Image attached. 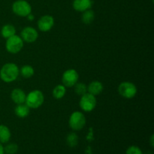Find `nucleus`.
<instances>
[{"label":"nucleus","instance_id":"4468645a","mask_svg":"<svg viewBox=\"0 0 154 154\" xmlns=\"http://www.w3.org/2000/svg\"><path fill=\"white\" fill-rule=\"evenodd\" d=\"M11 137L10 129L5 125H0V143L6 144L8 142Z\"/></svg>","mask_w":154,"mask_h":154},{"label":"nucleus","instance_id":"6ab92c4d","mask_svg":"<svg viewBox=\"0 0 154 154\" xmlns=\"http://www.w3.org/2000/svg\"><path fill=\"white\" fill-rule=\"evenodd\" d=\"M19 72L21 76L24 78H30L34 75L35 70L32 66L29 65H25L20 69H19Z\"/></svg>","mask_w":154,"mask_h":154},{"label":"nucleus","instance_id":"a211bd4d","mask_svg":"<svg viewBox=\"0 0 154 154\" xmlns=\"http://www.w3.org/2000/svg\"><path fill=\"white\" fill-rule=\"evenodd\" d=\"M66 93V89L63 84H59L56 86L53 90V96L56 99H61L65 96Z\"/></svg>","mask_w":154,"mask_h":154},{"label":"nucleus","instance_id":"1a4fd4ad","mask_svg":"<svg viewBox=\"0 0 154 154\" xmlns=\"http://www.w3.org/2000/svg\"><path fill=\"white\" fill-rule=\"evenodd\" d=\"M20 37L24 42L33 43L37 40L38 33L37 30L32 26H26L20 32Z\"/></svg>","mask_w":154,"mask_h":154},{"label":"nucleus","instance_id":"0eeeda50","mask_svg":"<svg viewBox=\"0 0 154 154\" xmlns=\"http://www.w3.org/2000/svg\"><path fill=\"white\" fill-rule=\"evenodd\" d=\"M96 96L90 93H87L81 96L79 105L81 110L85 112H90L95 109L96 106Z\"/></svg>","mask_w":154,"mask_h":154},{"label":"nucleus","instance_id":"f257e3e1","mask_svg":"<svg viewBox=\"0 0 154 154\" xmlns=\"http://www.w3.org/2000/svg\"><path fill=\"white\" fill-rule=\"evenodd\" d=\"M19 75V68L15 63H5L0 69V78L5 83L13 82L18 78Z\"/></svg>","mask_w":154,"mask_h":154},{"label":"nucleus","instance_id":"5701e85b","mask_svg":"<svg viewBox=\"0 0 154 154\" xmlns=\"http://www.w3.org/2000/svg\"><path fill=\"white\" fill-rule=\"evenodd\" d=\"M126 154H143L142 150L138 146L132 145L127 148L126 151Z\"/></svg>","mask_w":154,"mask_h":154},{"label":"nucleus","instance_id":"20e7f679","mask_svg":"<svg viewBox=\"0 0 154 154\" xmlns=\"http://www.w3.org/2000/svg\"><path fill=\"white\" fill-rule=\"evenodd\" d=\"M24 42L20 36L14 35L7 38L5 42L6 51L12 54H16L19 53L23 48Z\"/></svg>","mask_w":154,"mask_h":154},{"label":"nucleus","instance_id":"ddd939ff","mask_svg":"<svg viewBox=\"0 0 154 154\" xmlns=\"http://www.w3.org/2000/svg\"><path fill=\"white\" fill-rule=\"evenodd\" d=\"M103 89L104 87L102 82L99 81H93L87 87V93L96 96L102 93Z\"/></svg>","mask_w":154,"mask_h":154},{"label":"nucleus","instance_id":"7ed1b4c3","mask_svg":"<svg viewBox=\"0 0 154 154\" xmlns=\"http://www.w3.org/2000/svg\"><path fill=\"white\" fill-rule=\"evenodd\" d=\"M69 127L74 131L81 130L86 125V117L81 111H74L69 120Z\"/></svg>","mask_w":154,"mask_h":154},{"label":"nucleus","instance_id":"b1692460","mask_svg":"<svg viewBox=\"0 0 154 154\" xmlns=\"http://www.w3.org/2000/svg\"><path fill=\"white\" fill-rule=\"evenodd\" d=\"M150 144L152 147H154V135H152L150 138Z\"/></svg>","mask_w":154,"mask_h":154},{"label":"nucleus","instance_id":"dca6fc26","mask_svg":"<svg viewBox=\"0 0 154 154\" xmlns=\"http://www.w3.org/2000/svg\"><path fill=\"white\" fill-rule=\"evenodd\" d=\"M16 35V29L13 25L11 24H6L3 26L1 29V35L4 38H8L11 36Z\"/></svg>","mask_w":154,"mask_h":154},{"label":"nucleus","instance_id":"f8f14e48","mask_svg":"<svg viewBox=\"0 0 154 154\" xmlns=\"http://www.w3.org/2000/svg\"><path fill=\"white\" fill-rule=\"evenodd\" d=\"M26 97V94L25 92L20 88L14 89L11 93V100L17 105L25 103Z\"/></svg>","mask_w":154,"mask_h":154},{"label":"nucleus","instance_id":"f3484780","mask_svg":"<svg viewBox=\"0 0 154 154\" xmlns=\"http://www.w3.org/2000/svg\"><path fill=\"white\" fill-rule=\"evenodd\" d=\"M82 15H81V20H82V22L84 24H87V25L92 23L95 19L94 11L90 8L82 12Z\"/></svg>","mask_w":154,"mask_h":154},{"label":"nucleus","instance_id":"9b49d317","mask_svg":"<svg viewBox=\"0 0 154 154\" xmlns=\"http://www.w3.org/2000/svg\"><path fill=\"white\" fill-rule=\"evenodd\" d=\"M92 0H74L72 3L73 8L78 12H84L90 9L93 6Z\"/></svg>","mask_w":154,"mask_h":154},{"label":"nucleus","instance_id":"39448f33","mask_svg":"<svg viewBox=\"0 0 154 154\" xmlns=\"http://www.w3.org/2000/svg\"><path fill=\"white\" fill-rule=\"evenodd\" d=\"M12 11L17 16L26 17L32 13V7L26 0H17L12 4Z\"/></svg>","mask_w":154,"mask_h":154},{"label":"nucleus","instance_id":"423d86ee","mask_svg":"<svg viewBox=\"0 0 154 154\" xmlns=\"http://www.w3.org/2000/svg\"><path fill=\"white\" fill-rule=\"evenodd\" d=\"M137 87L132 82L124 81L118 87V93L122 97L125 99H132L137 94Z\"/></svg>","mask_w":154,"mask_h":154},{"label":"nucleus","instance_id":"4be33fe9","mask_svg":"<svg viewBox=\"0 0 154 154\" xmlns=\"http://www.w3.org/2000/svg\"><path fill=\"white\" fill-rule=\"evenodd\" d=\"M5 154H16L18 151V146L15 143H10L4 147Z\"/></svg>","mask_w":154,"mask_h":154},{"label":"nucleus","instance_id":"f03ea898","mask_svg":"<svg viewBox=\"0 0 154 154\" xmlns=\"http://www.w3.org/2000/svg\"><path fill=\"white\" fill-rule=\"evenodd\" d=\"M45 96L40 90H35L29 93L26 97L25 104L32 109H37L40 108L44 103Z\"/></svg>","mask_w":154,"mask_h":154},{"label":"nucleus","instance_id":"aec40b11","mask_svg":"<svg viewBox=\"0 0 154 154\" xmlns=\"http://www.w3.org/2000/svg\"><path fill=\"white\" fill-rule=\"evenodd\" d=\"M78 141H79V138L75 132H71L67 135V138H66V143L70 147H76L78 144Z\"/></svg>","mask_w":154,"mask_h":154},{"label":"nucleus","instance_id":"9d476101","mask_svg":"<svg viewBox=\"0 0 154 154\" xmlns=\"http://www.w3.org/2000/svg\"><path fill=\"white\" fill-rule=\"evenodd\" d=\"M38 28L42 32H48L54 25V19L51 15H44L38 20Z\"/></svg>","mask_w":154,"mask_h":154},{"label":"nucleus","instance_id":"393cba45","mask_svg":"<svg viewBox=\"0 0 154 154\" xmlns=\"http://www.w3.org/2000/svg\"><path fill=\"white\" fill-rule=\"evenodd\" d=\"M26 17H27V19H28L29 20H30V21L33 20L35 19V17H34V15H33V14H29L28 16Z\"/></svg>","mask_w":154,"mask_h":154},{"label":"nucleus","instance_id":"6e6552de","mask_svg":"<svg viewBox=\"0 0 154 154\" xmlns=\"http://www.w3.org/2000/svg\"><path fill=\"white\" fill-rule=\"evenodd\" d=\"M79 75L75 69H70L63 74L62 83L66 87H72L78 83Z\"/></svg>","mask_w":154,"mask_h":154},{"label":"nucleus","instance_id":"2eb2a0df","mask_svg":"<svg viewBox=\"0 0 154 154\" xmlns=\"http://www.w3.org/2000/svg\"><path fill=\"white\" fill-rule=\"evenodd\" d=\"M30 108L25 103L19 104L14 108V113L20 118H25L29 115Z\"/></svg>","mask_w":154,"mask_h":154},{"label":"nucleus","instance_id":"a878e982","mask_svg":"<svg viewBox=\"0 0 154 154\" xmlns=\"http://www.w3.org/2000/svg\"><path fill=\"white\" fill-rule=\"evenodd\" d=\"M0 154H5L4 147H3L2 144H1V143H0Z\"/></svg>","mask_w":154,"mask_h":154},{"label":"nucleus","instance_id":"412c9836","mask_svg":"<svg viewBox=\"0 0 154 154\" xmlns=\"http://www.w3.org/2000/svg\"><path fill=\"white\" fill-rule=\"evenodd\" d=\"M74 88H75V93L80 96L87 93V86L84 83H77L74 86Z\"/></svg>","mask_w":154,"mask_h":154}]
</instances>
